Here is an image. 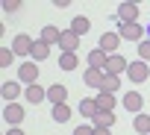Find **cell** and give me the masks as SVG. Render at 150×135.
<instances>
[{
	"label": "cell",
	"mask_w": 150,
	"mask_h": 135,
	"mask_svg": "<svg viewBox=\"0 0 150 135\" xmlns=\"http://www.w3.org/2000/svg\"><path fill=\"white\" fill-rule=\"evenodd\" d=\"M15 62V50L12 47H0V68H9Z\"/></svg>",
	"instance_id": "cell-26"
},
{
	"label": "cell",
	"mask_w": 150,
	"mask_h": 135,
	"mask_svg": "<svg viewBox=\"0 0 150 135\" xmlns=\"http://www.w3.org/2000/svg\"><path fill=\"white\" fill-rule=\"evenodd\" d=\"M21 9V0H3V12H18Z\"/></svg>",
	"instance_id": "cell-28"
},
{
	"label": "cell",
	"mask_w": 150,
	"mask_h": 135,
	"mask_svg": "<svg viewBox=\"0 0 150 135\" xmlns=\"http://www.w3.org/2000/svg\"><path fill=\"white\" fill-rule=\"evenodd\" d=\"M24 115H27V109L18 106V103H6V106H3V120L12 123V126H18V123L24 120Z\"/></svg>",
	"instance_id": "cell-2"
},
{
	"label": "cell",
	"mask_w": 150,
	"mask_h": 135,
	"mask_svg": "<svg viewBox=\"0 0 150 135\" xmlns=\"http://www.w3.org/2000/svg\"><path fill=\"white\" fill-rule=\"evenodd\" d=\"M77 47H80V35L74 30H65L62 32V41H59V50L62 53H77Z\"/></svg>",
	"instance_id": "cell-5"
},
{
	"label": "cell",
	"mask_w": 150,
	"mask_h": 135,
	"mask_svg": "<svg viewBox=\"0 0 150 135\" xmlns=\"http://www.w3.org/2000/svg\"><path fill=\"white\" fill-rule=\"evenodd\" d=\"M6 135H27L24 129H18V126H12V129H6Z\"/></svg>",
	"instance_id": "cell-30"
},
{
	"label": "cell",
	"mask_w": 150,
	"mask_h": 135,
	"mask_svg": "<svg viewBox=\"0 0 150 135\" xmlns=\"http://www.w3.org/2000/svg\"><path fill=\"white\" fill-rule=\"evenodd\" d=\"M106 65H109V53H103L100 47H94L88 53V68H97V71H106Z\"/></svg>",
	"instance_id": "cell-10"
},
{
	"label": "cell",
	"mask_w": 150,
	"mask_h": 135,
	"mask_svg": "<svg viewBox=\"0 0 150 135\" xmlns=\"http://www.w3.org/2000/svg\"><path fill=\"white\" fill-rule=\"evenodd\" d=\"M135 18H138V6L135 3H121L118 6V21L121 24H135Z\"/></svg>",
	"instance_id": "cell-8"
},
{
	"label": "cell",
	"mask_w": 150,
	"mask_h": 135,
	"mask_svg": "<svg viewBox=\"0 0 150 135\" xmlns=\"http://www.w3.org/2000/svg\"><path fill=\"white\" fill-rule=\"evenodd\" d=\"M18 79L27 82V85H35V79H38V65H35V62H24V65L18 68Z\"/></svg>",
	"instance_id": "cell-3"
},
{
	"label": "cell",
	"mask_w": 150,
	"mask_h": 135,
	"mask_svg": "<svg viewBox=\"0 0 150 135\" xmlns=\"http://www.w3.org/2000/svg\"><path fill=\"white\" fill-rule=\"evenodd\" d=\"M94 129H112L115 126V112H97L94 120H91Z\"/></svg>",
	"instance_id": "cell-14"
},
{
	"label": "cell",
	"mask_w": 150,
	"mask_h": 135,
	"mask_svg": "<svg viewBox=\"0 0 150 135\" xmlns=\"http://www.w3.org/2000/svg\"><path fill=\"white\" fill-rule=\"evenodd\" d=\"M132 129H135V132H141V135H150V115H135Z\"/></svg>",
	"instance_id": "cell-23"
},
{
	"label": "cell",
	"mask_w": 150,
	"mask_h": 135,
	"mask_svg": "<svg viewBox=\"0 0 150 135\" xmlns=\"http://www.w3.org/2000/svg\"><path fill=\"white\" fill-rule=\"evenodd\" d=\"M121 38H127V41H138L141 44V35H144V30L138 27V24H121V32H118Z\"/></svg>",
	"instance_id": "cell-11"
},
{
	"label": "cell",
	"mask_w": 150,
	"mask_h": 135,
	"mask_svg": "<svg viewBox=\"0 0 150 135\" xmlns=\"http://www.w3.org/2000/svg\"><path fill=\"white\" fill-rule=\"evenodd\" d=\"M103 53H109V56H115V50L121 47V35L118 32H103L100 35V44H97Z\"/></svg>",
	"instance_id": "cell-4"
},
{
	"label": "cell",
	"mask_w": 150,
	"mask_h": 135,
	"mask_svg": "<svg viewBox=\"0 0 150 135\" xmlns=\"http://www.w3.org/2000/svg\"><path fill=\"white\" fill-rule=\"evenodd\" d=\"M47 100H50V106H62V103L68 100V88L59 85V82L50 85V88H47Z\"/></svg>",
	"instance_id": "cell-12"
},
{
	"label": "cell",
	"mask_w": 150,
	"mask_h": 135,
	"mask_svg": "<svg viewBox=\"0 0 150 135\" xmlns=\"http://www.w3.org/2000/svg\"><path fill=\"white\" fill-rule=\"evenodd\" d=\"M71 30L77 32V35H86V32L91 30V21H88V18H83V15H77V18L71 21Z\"/></svg>",
	"instance_id": "cell-22"
},
{
	"label": "cell",
	"mask_w": 150,
	"mask_h": 135,
	"mask_svg": "<svg viewBox=\"0 0 150 135\" xmlns=\"http://www.w3.org/2000/svg\"><path fill=\"white\" fill-rule=\"evenodd\" d=\"M129 68V62L121 56V53H115V56H109V65H106V74H112V77H121L124 71Z\"/></svg>",
	"instance_id": "cell-7"
},
{
	"label": "cell",
	"mask_w": 150,
	"mask_h": 135,
	"mask_svg": "<svg viewBox=\"0 0 150 135\" xmlns=\"http://www.w3.org/2000/svg\"><path fill=\"white\" fill-rule=\"evenodd\" d=\"M138 59H141V62H150V38H144V41L138 44Z\"/></svg>",
	"instance_id": "cell-27"
},
{
	"label": "cell",
	"mask_w": 150,
	"mask_h": 135,
	"mask_svg": "<svg viewBox=\"0 0 150 135\" xmlns=\"http://www.w3.org/2000/svg\"><path fill=\"white\" fill-rule=\"evenodd\" d=\"M44 100H47V88H41L38 82H35V85H27V103L38 106V103H44Z\"/></svg>",
	"instance_id": "cell-13"
},
{
	"label": "cell",
	"mask_w": 150,
	"mask_h": 135,
	"mask_svg": "<svg viewBox=\"0 0 150 135\" xmlns=\"http://www.w3.org/2000/svg\"><path fill=\"white\" fill-rule=\"evenodd\" d=\"M94 103H97V112H112V109L118 106V100H115V94H100V91H97V97H94Z\"/></svg>",
	"instance_id": "cell-16"
},
{
	"label": "cell",
	"mask_w": 150,
	"mask_h": 135,
	"mask_svg": "<svg viewBox=\"0 0 150 135\" xmlns=\"http://www.w3.org/2000/svg\"><path fill=\"white\" fill-rule=\"evenodd\" d=\"M77 53H62L59 56V68H62V71H74V68H77Z\"/></svg>",
	"instance_id": "cell-24"
},
{
	"label": "cell",
	"mask_w": 150,
	"mask_h": 135,
	"mask_svg": "<svg viewBox=\"0 0 150 135\" xmlns=\"http://www.w3.org/2000/svg\"><path fill=\"white\" fill-rule=\"evenodd\" d=\"M127 77H129V82H144L147 77H150V65L147 62H129V68H127Z\"/></svg>",
	"instance_id": "cell-1"
},
{
	"label": "cell",
	"mask_w": 150,
	"mask_h": 135,
	"mask_svg": "<svg viewBox=\"0 0 150 135\" xmlns=\"http://www.w3.org/2000/svg\"><path fill=\"white\" fill-rule=\"evenodd\" d=\"M74 135H94V126L83 123V126H77V129H74Z\"/></svg>",
	"instance_id": "cell-29"
},
{
	"label": "cell",
	"mask_w": 150,
	"mask_h": 135,
	"mask_svg": "<svg viewBox=\"0 0 150 135\" xmlns=\"http://www.w3.org/2000/svg\"><path fill=\"white\" fill-rule=\"evenodd\" d=\"M33 38L30 35H15V41H12V50H15V56H30L33 53Z\"/></svg>",
	"instance_id": "cell-9"
},
{
	"label": "cell",
	"mask_w": 150,
	"mask_h": 135,
	"mask_svg": "<svg viewBox=\"0 0 150 135\" xmlns=\"http://www.w3.org/2000/svg\"><path fill=\"white\" fill-rule=\"evenodd\" d=\"M41 41H44L47 47L59 44V41H62V30H56V27H44V30H41Z\"/></svg>",
	"instance_id": "cell-17"
},
{
	"label": "cell",
	"mask_w": 150,
	"mask_h": 135,
	"mask_svg": "<svg viewBox=\"0 0 150 135\" xmlns=\"http://www.w3.org/2000/svg\"><path fill=\"white\" fill-rule=\"evenodd\" d=\"M47 56H50V47H47V44L38 38V41L33 44V53H30V59H33V62H41V59H47Z\"/></svg>",
	"instance_id": "cell-21"
},
{
	"label": "cell",
	"mask_w": 150,
	"mask_h": 135,
	"mask_svg": "<svg viewBox=\"0 0 150 135\" xmlns=\"http://www.w3.org/2000/svg\"><path fill=\"white\" fill-rule=\"evenodd\" d=\"M68 117H71V106H68V103H62V106H53V120H56V123H65Z\"/></svg>",
	"instance_id": "cell-25"
},
{
	"label": "cell",
	"mask_w": 150,
	"mask_h": 135,
	"mask_svg": "<svg viewBox=\"0 0 150 135\" xmlns=\"http://www.w3.org/2000/svg\"><path fill=\"white\" fill-rule=\"evenodd\" d=\"M0 94H3V100H6V103H15V100H18V94H21V82H6L3 88H0Z\"/></svg>",
	"instance_id": "cell-18"
},
{
	"label": "cell",
	"mask_w": 150,
	"mask_h": 135,
	"mask_svg": "<svg viewBox=\"0 0 150 135\" xmlns=\"http://www.w3.org/2000/svg\"><path fill=\"white\" fill-rule=\"evenodd\" d=\"M103 77H106V71H97V68H88V71H86V85L88 88H97L100 91V82H103Z\"/></svg>",
	"instance_id": "cell-15"
},
{
	"label": "cell",
	"mask_w": 150,
	"mask_h": 135,
	"mask_svg": "<svg viewBox=\"0 0 150 135\" xmlns=\"http://www.w3.org/2000/svg\"><path fill=\"white\" fill-rule=\"evenodd\" d=\"M80 115H83V117H88V120H94V115H97V103H94V97L80 100Z\"/></svg>",
	"instance_id": "cell-20"
},
{
	"label": "cell",
	"mask_w": 150,
	"mask_h": 135,
	"mask_svg": "<svg viewBox=\"0 0 150 135\" xmlns=\"http://www.w3.org/2000/svg\"><path fill=\"white\" fill-rule=\"evenodd\" d=\"M121 103H124V109H127V112H132V115H141V106H144V100H141V94H138V91H127Z\"/></svg>",
	"instance_id": "cell-6"
},
{
	"label": "cell",
	"mask_w": 150,
	"mask_h": 135,
	"mask_svg": "<svg viewBox=\"0 0 150 135\" xmlns=\"http://www.w3.org/2000/svg\"><path fill=\"white\" fill-rule=\"evenodd\" d=\"M118 85H121V77L106 74V77H103V82H100V94H115V91H118Z\"/></svg>",
	"instance_id": "cell-19"
},
{
	"label": "cell",
	"mask_w": 150,
	"mask_h": 135,
	"mask_svg": "<svg viewBox=\"0 0 150 135\" xmlns=\"http://www.w3.org/2000/svg\"><path fill=\"white\" fill-rule=\"evenodd\" d=\"M94 135H112V129H94Z\"/></svg>",
	"instance_id": "cell-31"
},
{
	"label": "cell",
	"mask_w": 150,
	"mask_h": 135,
	"mask_svg": "<svg viewBox=\"0 0 150 135\" xmlns=\"http://www.w3.org/2000/svg\"><path fill=\"white\" fill-rule=\"evenodd\" d=\"M144 35H147V38H150V21H147V27H144Z\"/></svg>",
	"instance_id": "cell-32"
}]
</instances>
